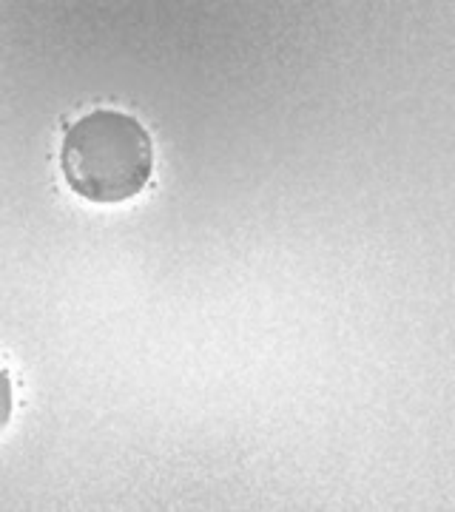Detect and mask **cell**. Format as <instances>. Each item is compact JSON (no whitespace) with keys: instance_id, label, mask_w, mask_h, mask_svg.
<instances>
[{"instance_id":"obj_1","label":"cell","mask_w":455,"mask_h":512,"mask_svg":"<svg viewBox=\"0 0 455 512\" xmlns=\"http://www.w3.org/2000/svg\"><path fill=\"white\" fill-rule=\"evenodd\" d=\"M60 168L77 197L126 202L151 180L154 146L140 120L123 111H91L66 131Z\"/></svg>"},{"instance_id":"obj_2","label":"cell","mask_w":455,"mask_h":512,"mask_svg":"<svg viewBox=\"0 0 455 512\" xmlns=\"http://www.w3.org/2000/svg\"><path fill=\"white\" fill-rule=\"evenodd\" d=\"M9 419H12V382L9 373L0 367V433L6 430Z\"/></svg>"}]
</instances>
